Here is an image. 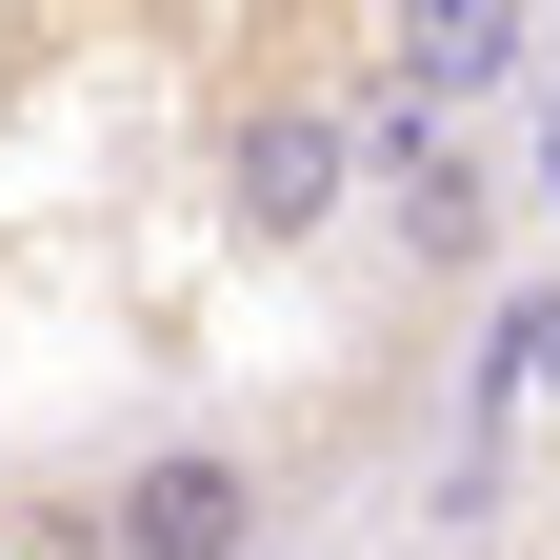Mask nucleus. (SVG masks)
I'll use <instances>...</instances> for the list:
<instances>
[{"mask_svg": "<svg viewBox=\"0 0 560 560\" xmlns=\"http://www.w3.org/2000/svg\"><path fill=\"white\" fill-rule=\"evenodd\" d=\"M340 200H361V120H340V101H301V81L221 101V221H241L260 260L340 241Z\"/></svg>", "mask_w": 560, "mask_h": 560, "instance_id": "1", "label": "nucleus"}, {"mask_svg": "<svg viewBox=\"0 0 560 560\" xmlns=\"http://www.w3.org/2000/svg\"><path fill=\"white\" fill-rule=\"evenodd\" d=\"M260 521H280V501H260L241 441H140L81 540H101V560H260Z\"/></svg>", "mask_w": 560, "mask_h": 560, "instance_id": "2", "label": "nucleus"}, {"mask_svg": "<svg viewBox=\"0 0 560 560\" xmlns=\"http://www.w3.org/2000/svg\"><path fill=\"white\" fill-rule=\"evenodd\" d=\"M361 200L400 221V260H420V280H480V260H501V180H480V140H460V120L361 101Z\"/></svg>", "mask_w": 560, "mask_h": 560, "instance_id": "3", "label": "nucleus"}, {"mask_svg": "<svg viewBox=\"0 0 560 560\" xmlns=\"http://www.w3.org/2000/svg\"><path fill=\"white\" fill-rule=\"evenodd\" d=\"M501 81H540V40L501 21V0H420V21L381 40V81H361V101H400V120H460V101H501Z\"/></svg>", "mask_w": 560, "mask_h": 560, "instance_id": "4", "label": "nucleus"}]
</instances>
